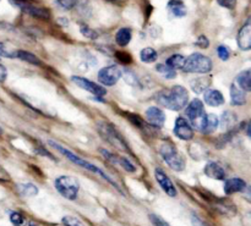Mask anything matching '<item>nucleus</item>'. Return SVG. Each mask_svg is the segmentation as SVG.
I'll list each match as a JSON object with an SVG mask.
<instances>
[{"instance_id": "f257e3e1", "label": "nucleus", "mask_w": 251, "mask_h": 226, "mask_svg": "<svg viewBox=\"0 0 251 226\" xmlns=\"http://www.w3.org/2000/svg\"><path fill=\"white\" fill-rule=\"evenodd\" d=\"M156 100L158 104L171 110H181L186 107L189 102V93L181 86H173L171 88L159 90L156 94Z\"/></svg>"}, {"instance_id": "f03ea898", "label": "nucleus", "mask_w": 251, "mask_h": 226, "mask_svg": "<svg viewBox=\"0 0 251 226\" xmlns=\"http://www.w3.org/2000/svg\"><path fill=\"white\" fill-rule=\"evenodd\" d=\"M48 143L50 144V146L53 147V148H55L56 151L59 152V153H61V154H63V156H65L66 158L69 159V160H70V161H73V163L75 164V165H78V166H81V168L86 169V170L91 171V173L96 174V175H100V178H102V179H104V180L107 181V182H109L110 185H112V186H114V187L117 188V190L119 191V192H122V190H120V187H119V186L117 185V182H115V181L113 180V179L110 178L109 175H107V174H105L104 171L102 170V169H100V168H98V166H96L95 164L90 163V161L85 160V159L80 158V157H78V156H76V154H74L73 152H70V151H69V149L64 148L63 146H60V144L55 143V142H54V141H49Z\"/></svg>"}, {"instance_id": "7ed1b4c3", "label": "nucleus", "mask_w": 251, "mask_h": 226, "mask_svg": "<svg viewBox=\"0 0 251 226\" xmlns=\"http://www.w3.org/2000/svg\"><path fill=\"white\" fill-rule=\"evenodd\" d=\"M159 152L167 165L174 171H183L185 169V159L172 142H163Z\"/></svg>"}, {"instance_id": "20e7f679", "label": "nucleus", "mask_w": 251, "mask_h": 226, "mask_svg": "<svg viewBox=\"0 0 251 226\" xmlns=\"http://www.w3.org/2000/svg\"><path fill=\"white\" fill-rule=\"evenodd\" d=\"M54 186H55V190L66 200L75 201L77 198L78 191H80V182L77 179L68 175L59 176L54 181Z\"/></svg>"}, {"instance_id": "39448f33", "label": "nucleus", "mask_w": 251, "mask_h": 226, "mask_svg": "<svg viewBox=\"0 0 251 226\" xmlns=\"http://www.w3.org/2000/svg\"><path fill=\"white\" fill-rule=\"evenodd\" d=\"M181 70L190 73H207L212 70V61L208 56L200 53H194L185 59Z\"/></svg>"}, {"instance_id": "423d86ee", "label": "nucleus", "mask_w": 251, "mask_h": 226, "mask_svg": "<svg viewBox=\"0 0 251 226\" xmlns=\"http://www.w3.org/2000/svg\"><path fill=\"white\" fill-rule=\"evenodd\" d=\"M98 131H100V134L102 135V137L108 142V143H110L117 149H119V151H123V152L130 151L126 142H125L124 138L122 137V135L118 132V130L115 129L112 124H108V122H100V124L98 125Z\"/></svg>"}, {"instance_id": "0eeeda50", "label": "nucleus", "mask_w": 251, "mask_h": 226, "mask_svg": "<svg viewBox=\"0 0 251 226\" xmlns=\"http://www.w3.org/2000/svg\"><path fill=\"white\" fill-rule=\"evenodd\" d=\"M185 115L196 129L201 130V126H202V122L206 116L202 102L200 99H198V98L193 99V102L189 103L188 108H186Z\"/></svg>"}, {"instance_id": "6e6552de", "label": "nucleus", "mask_w": 251, "mask_h": 226, "mask_svg": "<svg viewBox=\"0 0 251 226\" xmlns=\"http://www.w3.org/2000/svg\"><path fill=\"white\" fill-rule=\"evenodd\" d=\"M123 72L117 65H109L103 68L98 72V81L103 86H114L122 77Z\"/></svg>"}, {"instance_id": "1a4fd4ad", "label": "nucleus", "mask_w": 251, "mask_h": 226, "mask_svg": "<svg viewBox=\"0 0 251 226\" xmlns=\"http://www.w3.org/2000/svg\"><path fill=\"white\" fill-rule=\"evenodd\" d=\"M71 81H73L76 86H78L80 88H82V90H87V92L95 94L96 97H104V95L107 94V90H105L104 87H102V86L97 85V83L92 82V81L87 80V78H85V77H80V76H73V77H71Z\"/></svg>"}, {"instance_id": "9d476101", "label": "nucleus", "mask_w": 251, "mask_h": 226, "mask_svg": "<svg viewBox=\"0 0 251 226\" xmlns=\"http://www.w3.org/2000/svg\"><path fill=\"white\" fill-rule=\"evenodd\" d=\"M154 178H156L157 182H158V185L161 186L162 190L166 192V195H168L169 197H176L178 191H176V186H174V183L172 182L169 176L167 175L162 169L157 168L156 170H154Z\"/></svg>"}, {"instance_id": "9b49d317", "label": "nucleus", "mask_w": 251, "mask_h": 226, "mask_svg": "<svg viewBox=\"0 0 251 226\" xmlns=\"http://www.w3.org/2000/svg\"><path fill=\"white\" fill-rule=\"evenodd\" d=\"M174 135L183 141H190L194 137V130L190 122L184 117H178L174 126Z\"/></svg>"}, {"instance_id": "f8f14e48", "label": "nucleus", "mask_w": 251, "mask_h": 226, "mask_svg": "<svg viewBox=\"0 0 251 226\" xmlns=\"http://www.w3.org/2000/svg\"><path fill=\"white\" fill-rule=\"evenodd\" d=\"M146 119L152 127L161 129L166 122V114L157 107H151L146 110Z\"/></svg>"}, {"instance_id": "ddd939ff", "label": "nucleus", "mask_w": 251, "mask_h": 226, "mask_svg": "<svg viewBox=\"0 0 251 226\" xmlns=\"http://www.w3.org/2000/svg\"><path fill=\"white\" fill-rule=\"evenodd\" d=\"M238 45L242 50H250L251 49V22L248 20L244 26L239 29L237 37Z\"/></svg>"}, {"instance_id": "4468645a", "label": "nucleus", "mask_w": 251, "mask_h": 226, "mask_svg": "<svg viewBox=\"0 0 251 226\" xmlns=\"http://www.w3.org/2000/svg\"><path fill=\"white\" fill-rule=\"evenodd\" d=\"M248 185L243 179L233 178L226 181L225 183V193L226 195H234L238 192H244L247 190Z\"/></svg>"}, {"instance_id": "2eb2a0df", "label": "nucleus", "mask_w": 251, "mask_h": 226, "mask_svg": "<svg viewBox=\"0 0 251 226\" xmlns=\"http://www.w3.org/2000/svg\"><path fill=\"white\" fill-rule=\"evenodd\" d=\"M203 171H205V175L208 176L210 179H215V180L218 181H222L226 179L225 169L216 161H210V163L206 164Z\"/></svg>"}, {"instance_id": "dca6fc26", "label": "nucleus", "mask_w": 251, "mask_h": 226, "mask_svg": "<svg viewBox=\"0 0 251 226\" xmlns=\"http://www.w3.org/2000/svg\"><path fill=\"white\" fill-rule=\"evenodd\" d=\"M205 99L206 104H208L210 107H220L225 103V97H223L222 93L217 90H205Z\"/></svg>"}, {"instance_id": "f3484780", "label": "nucleus", "mask_w": 251, "mask_h": 226, "mask_svg": "<svg viewBox=\"0 0 251 226\" xmlns=\"http://www.w3.org/2000/svg\"><path fill=\"white\" fill-rule=\"evenodd\" d=\"M218 117L215 114L206 115L205 120L202 122V126H201V132H203L205 135H211L217 130L218 127Z\"/></svg>"}, {"instance_id": "a211bd4d", "label": "nucleus", "mask_w": 251, "mask_h": 226, "mask_svg": "<svg viewBox=\"0 0 251 226\" xmlns=\"http://www.w3.org/2000/svg\"><path fill=\"white\" fill-rule=\"evenodd\" d=\"M230 102L233 105H244L247 103L245 90H243L242 88H238L234 83L230 86Z\"/></svg>"}, {"instance_id": "6ab92c4d", "label": "nucleus", "mask_w": 251, "mask_h": 226, "mask_svg": "<svg viewBox=\"0 0 251 226\" xmlns=\"http://www.w3.org/2000/svg\"><path fill=\"white\" fill-rule=\"evenodd\" d=\"M168 9L176 17H183L188 14L186 6L181 0H171L168 2Z\"/></svg>"}, {"instance_id": "aec40b11", "label": "nucleus", "mask_w": 251, "mask_h": 226, "mask_svg": "<svg viewBox=\"0 0 251 226\" xmlns=\"http://www.w3.org/2000/svg\"><path fill=\"white\" fill-rule=\"evenodd\" d=\"M132 32L131 29L127 28V27H124V28H120L119 31L115 34V42L119 46H126L127 44L131 41Z\"/></svg>"}, {"instance_id": "412c9836", "label": "nucleus", "mask_w": 251, "mask_h": 226, "mask_svg": "<svg viewBox=\"0 0 251 226\" xmlns=\"http://www.w3.org/2000/svg\"><path fill=\"white\" fill-rule=\"evenodd\" d=\"M211 85V77L210 76H206V77H199L191 82V88H193L194 92L196 93H202L205 90H207V88Z\"/></svg>"}, {"instance_id": "4be33fe9", "label": "nucleus", "mask_w": 251, "mask_h": 226, "mask_svg": "<svg viewBox=\"0 0 251 226\" xmlns=\"http://www.w3.org/2000/svg\"><path fill=\"white\" fill-rule=\"evenodd\" d=\"M237 83L245 92L251 90V72L250 70H244L237 76Z\"/></svg>"}, {"instance_id": "5701e85b", "label": "nucleus", "mask_w": 251, "mask_h": 226, "mask_svg": "<svg viewBox=\"0 0 251 226\" xmlns=\"http://www.w3.org/2000/svg\"><path fill=\"white\" fill-rule=\"evenodd\" d=\"M17 191L24 197H33L38 193V188L33 183H20L17 185Z\"/></svg>"}, {"instance_id": "b1692460", "label": "nucleus", "mask_w": 251, "mask_h": 226, "mask_svg": "<svg viewBox=\"0 0 251 226\" xmlns=\"http://www.w3.org/2000/svg\"><path fill=\"white\" fill-rule=\"evenodd\" d=\"M16 58L22 61H26L28 64H32V65H42V61L34 54L29 53V51L16 50Z\"/></svg>"}, {"instance_id": "393cba45", "label": "nucleus", "mask_w": 251, "mask_h": 226, "mask_svg": "<svg viewBox=\"0 0 251 226\" xmlns=\"http://www.w3.org/2000/svg\"><path fill=\"white\" fill-rule=\"evenodd\" d=\"M184 63H185V58L180 54H174V55L169 56L166 61V65L169 66L173 70H178V68H183Z\"/></svg>"}, {"instance_id": "a878e982", "label": "nucleus", "mask_w": 251, "mask_h": 226, "mask_svg": "<svg viewBox=\"0 0 251 226\" xmlns=\"http://www.w3.org/2000/svg\"><path fill=\"white\" fill-rule=\"evenodd\" d=\"M140 58H141V61H144V63L151 64V63H153V61L157 60V58H158V54H157V51L154 50L153 48H150V46H147V48H144L141 50V53H140Z\"/></svg>"}, {"instance_id": "bb28decb", "label": "nucleus", "mask_w": 251, "mask_h": 226, "mask_svg": "<svg viewBox=\"0 0 251 226\" xmlns=\"http://www.w3.org/2000/svg\"><path fill=\"white\" fill-rule=\"evenodd\" d=\"M237 122V117H235V114H233L232 112H226L222 116V126L225 127L226 130L233 129Z\"/></svg>"}, {"instance_id": "cd10ccee", "label": "nucleus", "mask_w": 251, "mask_h": 226, "mask_svg": "<svg viewBox=\"0 0 251 226\" xmlns=\"http://www.w3.org/2000/svg\"><path fill=\"white\" fill-rule=\"evenodd\" d=\"M2 58H7V59L16 58V50H12L11 48L7 46L6 43L0 42V59Z\"/></svg>"}, {"instance_id": "c85d7f7f", "label": "nucleus", "mask_w": 251, "mask_h": 226, "mask_svg": "<svg viewBox=\"0 0 251 226\" xmlns=\"http://www.w3.org/2000/svg\"><path fill=\"white\" fill-rule=\"evenodd\" d=\"M156 68L158 72L163 73V75L166 76V78H168V80L174 78L176 76V70H173V68H171L169 66H167V65H162V64H159V65H157Z\"/></svg>"}, {"instance_id": "c756f323", "label": "nucleus", "mask_w": 251, "mask_h": 226, "mask_svg": "<svg viewBox=\"0 0 251 226\" xmlns=\"http://www.w3.org/2000/svg\"><path fill=\"white\" fill-rule=\"evenodd\" d=\"M10 222H11L15 226L26 225V219H25L24 215L19 212H12L11 214H10Z\"/></svg>"}, {"instance_id": "7c9ffc66", "label": "nucleus", "mask_w": 251, "mask_h": 226, "mask_svg": "<svg viewBox=\"0 0 251 226\" xmlns=\"http://www.w3.org/2000/svg\"><path fill=\"white\" fill-rule=\"evenodd\" d=\"M115 164H119L124 170H126L127 173H135L136 168L134 166V164L131 163L130 160H127L126 158H118L117 157V163Z\"/></svg>"}, {"instance_id": "2f4dec72", "label": "nucleus", "mask_w": 251, "mask_h": 226, "mask_svg": "<svg viewBox=\"0 0 251 226\" xmlns=\"http://www.w3.org/2000/svg\"><path fill=\"white\" fill-rule=\"evenodd\" d=\"M81 33L86 37V38H90V39H96L98 37L97 32H95L93 29H91L90 27L85 26V24H81V28H80Z\"/></svg>"}, {"instance_id": "473e14b6", "label": "nucleus", "mask_w": 251, "mask_h": 226, "mask_svg": "<svg viewBox=\"0 0 251 226\" xmlns=\"http://www.w3.org/2000/svg\"><path fill=\"white\" fill-rule=\"evenodd\" d=\"M61 222L65 226H85L75 217H64Z\"/></svg>"}, {"instance_id": "72a5a7b5", "label": "nucleus", "mask_w": 251, "mask_h": 226, "mask_svg": "<svg viewBox=\"0 0 251 226\" xmlns=\"http://www.w3.org/2000/svg\"><path fill=\"white\" fill-rule=\"evenodd\" d=\"M56 4L64 10H71L76 6V0H56Z\"/></svg>"}, {"instance_id": "f704fd0d", "label": "nucleus", "mask_w": 251, "mask_h": 226, "mask_svg": "<svg viewBox=\"0 0 251 226\" xmlns=\"http://www.w3.org/2000/svg\"><path fill=\"white\" fill-rule=\"evenodd\" d=\"M115 56H117L118 60H119L120 63L124 64V65H127V64H130L132 61L131 56L127 53H125V51H117V53H115Z\"/></svg>"}, {"instance_id": "c9c22d12", "label": "nucleus", "mask_w": 251, "mask_h": 226, "mask_svg": "<svg viewBox=\"0 0 251 226\" xmlns=\"http://www.w3.org/2000/svg\"><path fill=\"white\" fill-rule=\"evenodd\" d=\"M217 54H218V56H220L221 60H223V61H227L228 59H229V55H230L229 50H228V48L226 45L218 46Z\"/></svg>"}, {"instance_id": "e433bc0d", "label": "nucleus", "mask_w": 251, "mask_h": 226, "mask_svg": "<svg viewBox=\"0 0 251 226\" xmlns=\"http://www.w3.org/2000/svg\"><path fill=\"white\" fill-rule=\"evenodd\" d=\"M150 220H151V223L154 226H171L166 220H163L161 217L156 214H150Z\"/></svg>"}, {"instance_id": "4c0bfd02", "label": "nucleus", "mask_w": 251, "mask_h": 226, "mask_svg": "<svg viewBox=\"0 0 251 226\" xmlns=\"http://www.w3.org/2000/svg\"><path fill=\"white\" fill-rule=\"evenodd\" d=\"M218 4L222 7H226V9H234L235 5H237V0H217Z\"/></svg>"}, {"instance_id": "58836bf2", "label": "nucleus", "mask_w": 251, "mask_h": 226, "mask_svg": "<svg viewBox=\"0 0 251 226\" xmlns=\"http://www.w3.org/2000/svg\"><path fill=\"white\" fill-rule=\"evenodd\" d=\"M196 45L201 46V48L206 49L208 48V45H210V42H208V39L206 38L205 36H200L198 38V41H196Z\"/></svg>"}, {"instance_id": "ea45409f", "label": "nucleus", "mask_w": 251, "mask_h": 226, "mask_svg": "<svg viewBox=\"0 0 251 226\" xmlns=\"http://www.w3.org/2000/svg\"><path fill=\"white\" fill-rule=\"evenodd\" d=\"M191 223H193L194 226H210L207 223H205L203 220H201L196 214H194L193 217H191Z\"/></svg>"}, {"instance_id": "a19ab883", "label": "nucleus", "mask_w": 251, "mask_h": 226, "mask_svg": "<svg viewBox=\"0 0 251 226\" xmlns=\"http://www.w3.org/2000/svg\"><path fill=\"white\" fill-rule=\"evenodd\" d=\"M0 181H1V182H9L10 181L9 173H7L2 166H0Z\"/></svg>"}, {"instance_id": "79ce46f5", "label": "nucleus", "mask_w": 251, "mask_h": 226, "mask_svg": "<svg viewBox=\"0 0 251 226\" xmlns=\"http://www.w3.org/2000/svg\"><path fill=\"white\" fill-rule=\"evenodd\" d=\"M7 77V72H6V68L0 64V82H4Z\"/></svg>"}, {"instance_id": "37998d69", "label": "nucleus", "mask_w": 251, "mask_h": 226, "mask_svg": "<svg viewBox=\"0 0 251 226\" xmlns=\"http://www.w3.org/2000/svg\"><path fill=\"white\" fill-rule=\"evenodd\" d=\"M109 1H112V2H123L124 0H109Z\"/></svg>"}, {"instance_id": "c03bdc74", "label": "nucleus", "mask_w": 251, "mask_h": 226, "mask_svg": "<svg viewBox=\"0 0 251 226\" xmlns=\"http://www.w3.org/2000/svg\"><path fill=\"white\" fill-rule=\"evenodd\" d=\"M2 134V130L1 129H0V135H1Z\"/></svg>"}, {"instance_id": "a18cd8bd", "label": "nucleus", "mask_w": 251, "mask_h": 226, "mask_svg": "<svg viewBox=\"0 0 251 226\" xmlns=\"http://www.w3.org/2000/svg\"><path fill=\"white\" fill-rule=\"evenodd\" d=\"M29 226H34V225H33V223H31V224H29Z\"/></svg>"}]
</instances>
